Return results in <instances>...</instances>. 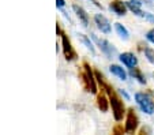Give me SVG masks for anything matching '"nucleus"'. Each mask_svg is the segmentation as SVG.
I'll return each instance as SVG.
<instances>
[{"instance_id":"18","label":"nucleus","mask_w":154,"mask_h":135,"mask_svg":"<svg viewBox=\"0 0 154 135\" xmlns=\"http://www.w3.org/2000/svg\"><path fill=\"white\" fill-rule=\"evenodd\" d=\"M146 40H147L149 42H151V44H154V27L146 33Z\"/></svg>"},{"instance_id":"1","label":"nucleus","mask_w":154,"mask_h":135,"mask_svg":"<svg viewBox=\"0 0 154 135\" xmlns=\"http://www.w3.org/2000/svg\"><path fill=\"white\" fill-rule=\"evenodd\" d=\"M101 89H104L106 91L108 97H109V103H111V106H112V112H113V118L116 121H122L123 118H125V106H124V103L123 100L120 98V96L115 91V89L112 87L109 83H105Z\"/></svg>"},{"instance_id":"20","label":"nucleus","mask_w":154,"mask_h":135,"mask_svg":"<svg viewBox=\"0 0 154 135\" xmlns=\"http://www.w3.org/2000/svg\"><path fill=\"white\" fill-rule=\"evenodd\" d=\"M64 0H56V7H57V8H63L64 7Z\"/></svg>"},{"instance_id":"15","label":"nucleus","mask_w":154,"mask_h":135,"mask_svg":"<svg viewBox=\"0 0 154 135\" xmlns=\"http://www.w3.org/2000/svg\"><path fill=\"white\" fill-rule=\"evenodd\" d=\"M115 29H116L117 34L120 35V38H123V40H128V38H130V33H128V30L125 29L122 23L116 22V23H115Z\"/></svg>"},{"instance_id":"6","label":"nucleus","mask_w":154,"mask_h":135,"mask_svg":"<svg viewBox=\"0 0 154 135\" xmlns=\"http://www.w3.org/2000/svg\"><path fill=\"white\" fill-rule=\"evenodd\" d=\"M91 38H93L94 42H97V45L100 47L101 52H104L106 56L112 57V56L116 53V49H115L113 45H112L109 41H106V40H104V38H98L96 34H91Z\"/></svg>"},{"instance_id":"9","label":"nucleus","mask_w":154,"mask_h":135,"mask_svg":"<svg viewBox=\"0 0 154 135\" xmlns=\"http://www.w3.org/2000/svg\"><path fill=\"white\" fill-rule=\"evenodd\" d=\"M109 8L116 15H119V17H124L128 7H127V3H124L122 0H112L111 4H109Z\"/></svg>"},{"instance_id":"13","label":"nucleus","mask_w":154,"mask_h":135,"mask_svg":"<svg viewBox=\"0 0 154 135\" xmlns=\"http://www.w3.org/2000/svg\"><path fill=\"white\" fill-rule=\"evenodd\" d=\"M130 75L132 76L134 79H137L140 85H145L146 83V78H145V75H143V72L140 71V68H138V67L130 68Z\"/></svg>"},{"instance_id":"8","label":"nucleus","mask_w":154,"mask_h":135,"mask_svg":"<svg viewBox=\"0 0 154 135\" xmlns=\"http://www.w3.org/2000/svg\"><path fill=\"white\" fill-rule=\"evenodd\" d=\"M119 59L125 67L128 68H132V67H137L138 66V57L131 52H124V53H120L119 55Z\"/></svg>"},{"instance_id":"10","label":"nucleus","mask_w":154,"mask_h":135,"mask_svg":"<svg viewBox=\"0 0 154 135\" xmlns=\"http://www.w3.org/2000/svg\"><path fill=\"white\" fill-rule=\"evenodd\" d=\"M101 93L97 94V106H98V109L101 112H108V109H109V105H111V103H109V97H108L106 91L104 90V89H101Z\"/></svg>"},{"instance_id":"16","label":"nucleus","mask_w":154,"mask_h":135,"mask_svg":"<svg viewBox=\"0 0 154 135\" xmlns=\"http://www.w3.org/2000/svg\"><path fill=\"white\" fill-rule=\"evenodd\" d=\"M79 38H81V41H82V44H85L86 45V48L89 51H90L91 53H94L96 51H94V47H93V44H91V41H90V38H87L85 34H79Z\"/></svg>"},{"instance_id":"17","label":"nucleus","mask_w":154,"mask_h":135,"mask_svg":"<svg viewBox=\"0 0 154 135\" xmlns=\"http://www.w3.org/2000/svg\"><path fill=\"white\" fill-rule=\"evenodd\" d=\"M143 52H145V56H146V59L149 60V63L154 64V49H153V48L146 47Z\"/></svg>"},{"instance_id":"24","label":"nucleus","mask_w":154,"mask_h":135,"mask_svg":"<svg viewBox=\"0 0 154 135\" xmlns=\"http://www.w3.org/2000/svg\"><path fill=\"white\" fill-rule=\"evenodd\" d=\"M153 78H154V72H153Z\"/></svg>"},{"instance_id":"4","label":"nucleus","mask_w":154,"mask_h":135,"mask_svg":"<svg viewBox=\"0 0 154 135\" xmlns=\"http://www.w3.org/2000/svg\"><path fill=\"white\" fill-rule=\"evenodd\" d=\"M139 126V119L134 108H128L125 113V132H135Z\"/></svg>"},{"instance_id":"11","label":"nucleus","mask_w":154,"mask_h":135,"mask_svg":"<svg viewBox=\"0 0 154 135\" xmlns=\"http://www.w3.org/2000/svg\"><path fill=\"white\" fill-rule=\"evenodd\" d=\"M127 7H128V10H131L137 17L145 18L146 11L142 10V2H140V0H130V2H127Z\"/></svg>"},{"instance_id":"19","label":"nucleus","mask_w":154,"mask_h":135,"mask_svg":"<svg viewBox=\"0 0 154 135\" xmlns=\"http://www.w3.org/2000/svg\"><path fill=\"white\" fill-rule=\"evenodd\" d=\"M123 132H125V127H123L122 124H116L113 127V134H123Z\"/></svg>"},{"instance_id":"21","label":"nucleus","mask_w":154,"mask_h":135,"mask_svg":"<svg viewBox=\"0 0 154 135\" xmlns=\"http://www.w3.org/2000/svg\"><path fill=\"white\" fill-rule=\"evenodd\" d=\"M119 94L122 96V97H124L125 100H130V96H128V94L125 93V90H119Z\"/></svg>"},{"instance_id":"5","label":"nucleus","mask_w":154,"mask_h":135,"mask_svg":"<svg viewBox=\"0 0 154 135\" xmlns=\"http://www.w3.org/2000/svg\"><path fill=\"white\" fill-rule=\"evenodd\" d=\"M61 47H63V53H64V57L71 62V60H75L76 59V52L74 51L72 45H71V41L70 38L67 35L61 33Z\"/></svg>"},{"instance_id":"12","label":"nucleus","mask_w":154,"mask_h":135,"mask_svg":"<svg viewBox=\"0 0 154 135\" xmlns=\"http://www.w3.org/2000/svg\"><path fill=\"white\" fill-rule=\"evenodd\" d=\"M72 10L75 11L76 17L79 18V21L83 23V26H89V15H87V12L85 11L83 8H82L81 6H78V4H74L72 6Z\"/></svg>"},{"instance_id":"3","label":"nucleus","mask_w":154,"mask_h":135,"mask_svg":"<svg viewBox=\"0 0 154 135\" xmlns=\"http://www.w3.org/2000/svg\"><path fill=\"white\" fill-rule=\"evenodd\" d=\"M135 101H137L138 106L145 112L146 115H153L154 113V101L153 98L146 93H135Z\"/></svg>"},{"instance_id":"14","label":"nucleus","mask_w":154,"mask_h":135,"mask_svg":"<svg viewBox=\"0 0 154 135\" xmlns=\"http://www.w3.org/2000/svg\"><path fill=\"white\" fill-rule=\"evenodd\" d=\"M109 71H111L113 75H116L119 79H122V81H125V79H127V72H125V71L123 70V67H120V66L112 64L111 67H109Z\"/></svg>"},{"instance_id":"2","label":"nucleus","mask_w":154,"mask_h":135,"mask_svg":"<svg viewBox=\"0 0 154 135\" xmlns=\"http://www.w3.org/2000/svg\"><path fill=\"white\" fill-rule=\"evenodd\" d=\"M82 76V82H83V86L89 93L96 94L97 93V83H96V75L91 71L90 64L87 62L83 63V72L81 74Z\"/></svg>"},{"instance_id":"22","label":"nucleus","mask_w":154,"mask_h":135,"mask_svg":"<svg viewBox=\"0 0 154 135\" xmlns=\"http://www.w3.org/2000/svg\"><path fill=\"white\" fill-rule=\"evenodd\" d=\"M145 132H151V131L149 128H145V127H143V128L140 130V134H145Z\"/></svg>"},{"instance_id":"23","label":"nucleus","mask_w":154,"mask_h":135,"mask_svg":"<svg viewBox=\"0 0 154 135\" xmlns=\"http://www.w3.org/2000/svg\"><path fill=\"white\" fill-rule=\"evenodd\" d=\"M91 2H93V3H94V4H96V6H97V7H101V4H100V3H98V2H97V0H91ZM101 8H102V7H101Z\"/></svg>"},{"instance_id":"7","label":"nucleus","mask_w":154,"mask_h":135,"mask_svg":"<svg viewBox=\"0 0 154 135\" xmlns=\"http://www.w3.org/2000/svg\"><path fill=\"white\" fill-rule=\"evenodd\" d=\"M94 22H96L98 30H101V33H104V34H109V33L112 32L111 22H109V19H108L105 15L96 14V17H94Z\"/></svg>"}]
</instances>
